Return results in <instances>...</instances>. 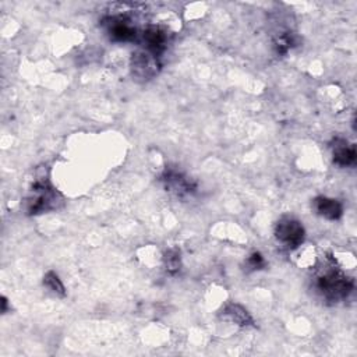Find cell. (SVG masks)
Segmentation results:
<instances>
[{"label":"cell","instance_id":"1","mask_svg":"<svg viewBox=\"0 0 357 357\" xmlns=\"http://www.w3.org/2000/svg\"><path fill=\"white\" fill-rule=\"evenodd\" d=\"M64 202L63 195L52 185L45 169H39L25 197L24 209L26 215H40L59 209Z\"/></svg>","mask_w":357,"mask_h":357},{"label":"cell","instance_id":"2","mask_svg":"<svg viewBox=\"0 0 357 357\" xmlns=\"http://www.w3.org/2000/svg\"><path fill=\"white\" fill-rule=\"evenodd\" d=\"M315 291L328 303L346 300L354 289V280L333 265H325L314 276Z\"/></svg>","mask_w":357,"mask_h":357},{"label":"cell","instance_id":"3","mask_svg":"<svg viewBox=\"0 0 357 357\" xmlns=\"http://www.w3.org/2000/svg\"><path fill=\"white\" fill-rule=\"evenodd\" d=\"M275 237L287 250H296L304 243L305 230L297 219L283 216L275 226Z\"/></svg>","mask_w":357,"mask_h":357},{"label":"cell","instance_id":"4","mask_svg":"<svg viewBox=\"0 0 357 357\" xmlns=\"http://www.w3.org/2000/svg\"><path fill=\"white\" fill-rule=\"evenodd\" d=\"M159 181L162 183L163 188L167 192H170L178 198L191 197L198 190L197 183L194 180H191L184 173H181L176 169H170V167H166L162 172V174L159 176Z\"/></svg>","mask_w":357,"mask_h":357},{"label":"cell","instance_id":"5","mask_svg":"<svg viewBox=\"0 0 357 357\" xmlns=\"http://www.w3.org/2000/svg\"><path fill=\"white\" fill-rule=\"evenodd\" d=\"M102 25L109 38L114 42H132L138 36L137 28L127 15H107L102 20Z\"/></svg>","mask_w":357,"mask_h":357},{"label":"cell","instance_id":"6","mask_svg":"<svg viewBox=\"0 0 357 357\" xmlns=\"http://www.w3.org/2000/svg\"><path fill=\"white\" fill-rule=\"evenodd\" d=\"M131 74L138 81H148L153 78L160 70L159 57L148 53L146 50L141 49L132 53L130 60Z\"/></svg>","mask_w":357,"mask_h":357},{"label":"cell","instance_id":"7","mask_svg":"<svg viewBox=\"0 0 357 357\" xmlns=\"http://www.w3.org/2000/svg\"><path fill=\"white\" fill-rule=\"evenodd\" d=\"M169 31L160 25H148L141 33L142 49L148 53L160 57L167 49Z\"/></svg>","mask_w":357,"mask_h":357},{"label":"cell","instance_id":"8","mask_svg":"<svg viewBox=\"0 0 357 357\" xmlns=\"http://www.w3.org/2000/svg\"><path fill=\"white\" fill-rule=\"evenodd\" d=\"M331 151H332V160L335 165L340 167H351L356 165L357 160V152L356 145L353 142H349L346 138L336 137L331 142Z\"/></svg>","mask_w":357,"mask_h":357},{"label":"cell","instance_id":"9","mask_svg":"<svg viewBox=\"0 0 357 357\" xmlns=\"http://www.w3.org/2000/svg\"><path fill=\"white\" fill-rule=\"evenodd\" d=\"M312 205L315 212L328 220H339L343 216V205L335 198L319 195L314 198Z\"/></svg>","mask_w":357,"mask_h":357},{"label":"cell","instance_id":"10","mask_svg":"<svg viewBox=\"0 0 357 357\" xmlns=\"http://www.w3.org/2000/svg\"><path fill=\"white\" fill-rule=\"evenodd\" d=\"M222 318L234 322L238 326H251L254 325V319L251 314L237 303H227L222 310Z\"/></svg>","mask_w":357,"mask_h":357},{"label":"cell","instance_id":"11","mask_svg":"<svg viewBox=\"0 0 357 357\" xmlns=\"http://www.w3.org/2000/svg\"><path fill=\"white\" fill-rule=\"evenodd\" d=\"M300 43L298 36L294 32L286 31L279 33L275 39H273V49L276 52V54H286L289 53L294 46H297Z\"/></svg>","mask_w":357,"mask_h":357},{"label":"cell","instance_id":"12","mask_svg":"<svg viewBox=\"0 0 357 357\" xmlns=\"http://www.w3.org/2000/svg\"><path fill=\"white\" fill-rule=\"evenodd\" d=\"M163 265L167 273L177 275L181 269V252L177 247L166 250L163 254Z\"/></svg>","mask_w":357,"mask_h":357},{"label":"cell","instance_id":"13","mask_svg":"<svg viewBox=\"0 0 357 357\" xmlns=\"http://www.w3.org/2000/svg\"><path fill=\"white\" fill-rule=\"evenodd\" d=\"M43 284L56 296L59 297H64L66 296V287L61 282V279L59 278V275L54 271H49L45 273L43 276Z\"/></svg>","mask_w":357,"mask_h":357},{"label":"cell","instance_id":"14","mask_svg":"<svg viewBox=\"0 0 357 357\" xmlns=\"http://www.w3.org/2000/svg\"><path fill=\"white\" fill-rule=\"evenodd\" d=\"M265 266H266V261H265L264 255L258 251L251 252L245 259V268H247L248 272L259 271V269H264Z\"/></svg>","mask_w":357,"mask_h":357}]
</instances>
